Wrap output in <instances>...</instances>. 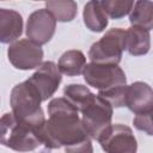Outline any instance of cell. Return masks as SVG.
<instances>
[{"instance_id": "20", "label": "cell", "mask_w": 153, "mask_h": 153, "mask_svg": "<svg viewBox=\"0 0 153 153\" xmlns=\"http://www.w3.org/2000/svg\"><path fill=\"white\" fill-rule=\"evenodd\" d=\"M126 91H127V84L105 91H99L98 96L108 100L112 105V108H122L126 106Z\"/></svg>"}, {"instance_id": "16", "label": "cell", "mask_w": 153, "mask_h": 153, "mask_svg": "<svg viewBox=\"0 0 153 153\" xmlns=\"http://www.w3.org/2000/svg\"><path fill=\"white\" fill-rule=\"evenodd\" d=\"M129 22L134 26L143 27L148 31L153 29V4L151 0H136L129 12Z\"/></svg>"}, {"instance_id": "8", "label": "cell", "mask_w": 153, "mask_h": 153, "mask_svg": "<svg viewBox=\"0 0 153 153\" xmlns=\"http://www.w3.org/2000/svg\"><path fill=\"white\" fill-rule=\"evenodd\" d=\"M7 57L11 65L22 71L37 68L43 62V49L39 44L29 38L14 41L7 49Z\"/></svg>"}, {"instance_id": "2", "label": "cell", "mask_w": 153, "mask_h": 153, "mask_svg": "<svg viewBox=\"0 0 153 153\" xmlns=\"http://www.w3.org/2000/svg\"><path fill=\"white\" fill-rule=\"evenodd\" d=\"M0 143L18 151H35L43 145V128L18 120L12 112L0 117Z\"/></svg>"}, {"instance_id": "14", "label": "cell", "mask_w": 153, "mask_h": 153, "mask_svg": "<svg viewBox=\"0 0 153 153\" xmlns=\"http://www.w3.org/2000/svg\"><path fill=\"white\" fill-rule=\"evenodd\" d=\"M82 19L86 27L92 32H102L109 24L108 14L105 13L100 0H90L84 6Z\"/></svg>"}, {"instance_id": "22", "label": "cell", "mask_w": 153, "mask_h": 153, "mask_svg": "<svg viewBox=\"0 0 153 153\" xmlns=\"http://www.w3.org/2000/svg\"><path fill=\"white\" fill-rule=\"evenodd\" d=\"M33 1H41V0H33Z\"/></svg>"}, {"instance_id": "11", "label": "cell", "mask_w": 153, "mask_h": 153, "mask_svg": "<svg viewBox=\"0 0 153 153\" xmlns=\"http://www.w3.org/2000/svg\"><path fill=\"white\" fill-rule=\"evenodd\" d=\"M126 106L136 114L153 111V91L152 87L143 81H135L127 85Z\"/></svg>"}, {"instance_id": "4", "label": "cell", "mask_w": 153, "mask_h": 153, "mask_svg": "<svg viewBox=\"0 0 153 153\" xmlns=\"http://www.w3.org/2000/svg\"><path fill=\"white\" fill-rule=\"evenodd\" d=\"M126 50V30L120 27L110 29L88 50V59L96 63L118 65Z\"/></svg>"}, {"instance_id": "10", "label": "cell", "mask_w": 153, "mask_h": 153, "mask_svg": "<svg viewBox=\"0 0 153 153\" xmlns=\"http://www.w3.org/2000/svg\"><path fill=\"white\" fill-rule=\"evenodd\" d=\"M61 80L62 76L57 68V65H55L53 61L42 62L37 67L35 73L27 79V81L32 84L38 91L42 102L48 100L54 96L60 86Z\"/></svg>"}, {"instance_id": "1", "label": "cell", "mask_w": 153, "mask_h": 153, "mask_svg": "<svg viewBox=\"0 0 153 153\" xmlns=\"http://www.w3.org/2000/svg\"><path fill=\"white\" fill-rule=\"evenodd\" d=\"M49 118L43 127L45 149L63 147L69 153L92 152L91 137L84 128L78 109L65 97L53 98L48 104Z\"/></svg>"}, {"instance_id": "15", "label": "cell", "mask_w": 153, "mask_h": 153, "mask_svg": "<svg viewBox=\"0 0 153 153\" xmlns=\"http://www.w3.org/2000/svg\"><path fill=\"white\" fill-rule=\"evenodd\" d=\"M86 65V56L82 51L72 49L65 51L57 62V68L61 74L67 76H76L80 75Z\"/></svg>"}, {"instance_id": "18", "label": "cell", "mask_w": 153, "mask_h": 153, "mask_svg": "<svg viewBox=\"0 0 153 153\" xmlns=\"http://www.w3.org/2000/svg\"><path fill=\"white\" fill-rule=\"evenodd\" d=\"M94 93L90 91L88 87L80 85V84H69L63 88V96L68 99L80 112L82 108L90 102Z\"/></svg>"}, {"instance_id": "7", "label": "cell", "mask_w": 153, "mask_h": 153, "mask_svg": "<svg viewBox=\"0 0 153 153\" xmlns=\"http://www.w3.org/2000/svg\"><path fill=\"white\" fill-rule=\"evenodd\" d=\"M97 141L108 153H135L137 151V141L131 128L121 123L110 124Z\"/></svg>"}, {"instance_id": "12", "label": "cell", "mask_w": 153, "mask_h": 153, "mask_svg": "<svg viewBox=\"0 0 153 153\" xmlns=\"http://www.w3.org/2000/svg\"><path fill=\"white\" fill-rule=\"evenodd\" d=\"M23 33L22 14L14 10L0 8V43L10 44Z\"/></svg>"}, {"instance_id": "21", "label": "cell", "mask_w": 153, "mask_h": 153, "mask_svg": "<svg viewBox=\"0 0 153 153\" xmlns=\"http://www.w3.org/2000/svg\"><path fill=\"white\" fill-rule=\"evenodd\" d=\"M134 127L146 133L147 135H153V124H152V112H142V114H136L134 120H133Z\"/></svg>"}, {"instance_id": "17", "label": "cell", "mask_w": 153, "mask_h": 153, "mask_svg": "<svg viewBox=\"0 0 153 153\" xmlns=\"http://www.w3.org/2000/svg\"><path fill=\"white\" fill-rule=\"evenodd\" d=\"M45 8L61 23L72 22L78 14L75 0H45Z\"/></svg>"}, {"instance_id": "3", "label": "cell", "mask_w": 153, "mask_h": 153, "mask_svg": "<svg viewBox=\"0 0 153 153\" xmlns=\"http://www.w3.org/2000/svg\"><path fill=\"white\" fill-rule=\"evenodd\" d=\"M42 98L38 91L27 80L17 84L10 96L12 114L20 121L43 128L45 123L44 112L41 108Z\"/></svg>"}, {"instance_id": "5", "label": "cell", "mask_w": 153, "mask_h": 153, "mask_svg": "<svg viewBox=\"0 0 153 153\" xmlns=\"http://www.w3.org/2000/svg\"><path fill=\"white\" fill-rule=\"evenodd\" d=\"M81 122L88 136L97 140L99 135L111 124L114 108L98 94H93L90 102L82 108Z\"/></svg>"}, {"instance_id": "6", "label": "cell", "mask_w": 153, "mask_h": 153, "mask_svg": "<svg viewBox=\"0 0 153 153\" xmlns=\"http://www.w3.org/2000/svg\"><path fill=\"white\" fill-rule=\"evenodd\" d=\"M81 74L86 84L98 91H105L127 84L126 73L118 65L90 62L85 65Z\"/></svg>"}, {"instance_id": "19", "label": "cell", "mask_w": 153, "mask_h": 153, "mask_svg": "<svg viewBox=\"0 0 153 153\" xmlns=\"http://www.w3.org/2000/svg\"><path fill=\"white\" fill-rule=\"evenodd\" d=\"M100 4L111 19H121L129 14L134 6V0H100Z\"/></svg>"}, {"instance_id": "9", "label": "cell", "mask_w": 153, "mask_h": 153, "mask_svg": "<svg viewBox=\"0 0 153 153\" xmlns=\"http://www.w3.org/2000/svg\"><path fill=\"white\" fill-rule=\"evenodd\" d=\"M56 29V19L47 8H39L32 12L26 22V36L30 41L43 45L54 36Z\"/></svg>"}, {"instance_id": "13", "label": "cell", "mask_w": 153, "mask_h": 153, "mask_svg": "<svg viewBox=\"0 0 153 153\" xmlns=\"http://www.w3.org/2000/svg\"><path fill=\"white\" fill-rule=\"evenodd\" d=\"M151 49V33L148 30L131 25L126 30V50L133 56L146 55Z\"/></svg>"}]
</instances>
